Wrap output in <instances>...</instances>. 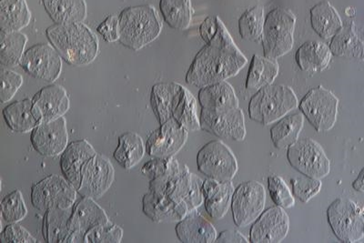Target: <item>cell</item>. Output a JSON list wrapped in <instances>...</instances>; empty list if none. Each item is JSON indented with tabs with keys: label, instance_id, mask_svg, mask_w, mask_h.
<instances>
[{
	"label": "cell",
	"instance_id": "cell-1",
	"mask_svg": "<svg viewBox=\"0 0 364 243\" xmlns=\"http://www.w3.org/2000/svg\"><path fill=\"white\" fill-rule=\"evenodd\" d=\"M203 185L186 165L181 168L171 158L167 171L151 180L149 193L143 197V212L158 223L181 222L203 204Z\"/></svg>",
	"mask_w": 364,
	"mask_h": 243
},
{
	"label": "cell",
	"instance_id": "cell-2",
	"mask_svg": "<svg viewBox=\"0 0 364 243\" xmlns=\"http://www.w3.org/2000/svg\"><path fill=\"white\" fill-rule=\"evenodd\" d=\"M217 21L215 37L201 48L187 72L186 82L200 89L236 76L247 64L225 25L219 17Z\"/></svg>",
	"mask_w": 364,
	"mask_h": 243
},
{
	"label": "cell",
	"instance_id": "cell-3",
	"mask_svg": "<svg viewBox=\"0 0 364 243\" xmlns=\"http://www.w3.org/2000/svg\"><path fill=\"white\" fill-rule=\"evenodd\" d=\"M46 35L60 57L71 66H87L99 54V38L83 22L50 26Z\"/></svg>",
	"mask_w": 364,
	"mask_h": 243
},
{
	"label": "cell",
	"instance_id": "cell-4",
	"mask_svg": "<svg viewBox=\"0 0 364 243\" xmlns=\"http://www.w3.org/2000/svg\"><path fill=\"white\" fill-rule=\"evenodd\" d=\"M151 102L159 124L175 119L188 132L201 129L196 99L181 84H156L152 87Z\"/></svg>",
	"mask_w": 364,
	"mask_h": 243
},
{
	"label": "cell",
	"instance_id": "cell-5",
	"mask_svg": "<svg viewBox=\"0 0 364 243\" xmlns=\"http://www.w3.org/2000/svg\"><path fill=\"white\" fill-rule=\"evenodd\" d=\"M162 22L154 6L141 5L123 9L119 16V42L138 51L157 40Z\"/></svg>",
	"mask_w": 364,
	"mask_h": 243
},
{
	"label": "cell",
	"instance_id": "cell-6",
	"mask_svg": "<svg viewBox=\"0 0 364 243\" xmlns=\"http://www.w3.org/2000/svg\"><path fill=\"white\" fill-rule=\"evenodd\" d=\"M297 97L290 87L269 85L258 90L250 99V118L262 125H269L297 108Z\"/></svg>",
	"mask_w": 364,
	"mask_h": 243
},
{
	"label": "cell",
	"instance_id": "cell-7",
	"mask_svg": "<svg viewBox=\"0 0 364 243\" xmlns=\"http://www.w3.org/2000/svg\"><path fill=\"white\" fill-rule=\"evenodd\" d=\"M295 23L294 13L287 9L277 8L269 13L262 38L265 57L277 60L290 53L294 47Z\"/></svg>",
	"mask_w": 364,
	"mask_h": 243
},
{
	"label": "cell",
	"instance_id": "cell-8",
	"mask_svg": "<svg viewBox=\"0 0 364 243\" xmlns=\"http://www.w3.org/2000/svg\"><path fill=\"white\" fill-rule=\"evenodd\" d=\"M77 191L65 177L50 175L31 187V203L41 212L68 210L76 202Z\"/></svg>",
	"mask_w": 364,
	"mask_h": 243
},
{
	"label": "cell",
	"instance_id": "cell-9",
	"mask_svg": "<svg viewBox=\"0 0 364 243\" xmlns=\"http://www.w3.org/2000/svg\"><path fill=\"white\" fill-rule=\"evenodd\" d=\"M287 158L291 166L304 176L323 179L330 173L331 161L323 147L313 139H298L289 146Z\"/></svg>",
	"mask_w": 364,
	"mask_h": 243
},
{
	"label": "cell",
	"instance_id": "cell-10",
	"mask_svg": "<svg viewBox=\"0 0 364 243\" xmlns=\"http://www.w3.org/2000/svg\"><path fill=\"white\" fill-rule=\"evenodd\" d=\"M338 105L337 97L329 90L318 86L304 96L299 108L318 132H325L336 125Z\"/></svg>",
	"mask_w": 364,
	"mask_h": 243
},
{
	"label": "cell",
	"instance_id": "cell-11",
	"mask_svg": "<svg viewBox=\"0 0 364 243\" xmlns=\"http://www.w3.org/2000/svg\"><path fill=\"white\" fill-rule=\"evenodd\" d=\"M198 168L208 178L218 181L232 180L238 171L233 152L222 141H213L198 152Z\"/></svg>",
	"mask_w": 364,
	"mask_h": 243
},
{
	"label": "cell",
	"instance_id": "cell-12",
	"mask_svg": "<svg viewBox=\"0 0 364 243\" xmlns=\"http://www.w3.org/2000/svg\"><path fill=\"white\" fill-rule=\"evenodd\" d=\"M327 217L331 230L340 241L355 242L363 237V215L352 200H334L327 210Z\"/></svg>",
	"mask_w": 364,
	"mask_h": 243
},
{
	"label": "cell",
	"instance_id": "cell-13",
	"mask_svg": "<svg viewBox=\"0 0 364 243\" xmlns=\"http://www.w3.org/2000/svg\"><path fill=\"white\" fill-rule=\"evenodd\" d=\"M266 193L262 184L255 180L240 184L234 191L232 210L234 223L239 228L252 225L264 210Z\"/></svg>",
	"mask_w": 364,
	"mask_h": 243
},
{
	"label": "cell",
	"instance_id": "cell-14",
	"mask_svg": "<svg viewBox=\"0 0 364 243\" xmlns=\"http://www.w3.org/2000/svg\"><path fill=\"white\" fill-rule=\"evenodd\" d=\"M21 66L31 77L54 83L63 71V58L48 44L34 45L25 51Z\"/></svg>",
	"mask_w": 364,
	"mask_h": 243
},
{
	"label": "cell",
	"instance_id": "cell-15",
	"mask_svg": "<svg viewBox=\"0 0 364 243\" xmlns=\"http://www.w3.org/2000/svg\"><path fill=\"white\" fill-rule=\"evenodd\" d=\"M114 179L115 170L112 162L108 158L97 153L84 168L77 193L81 197L100 199L112 187Z\"/></svg>",
	"mask_w": 364,
	"mask_h": 243
},
{
	"label": "cell",
	"instance_id": "cell-16",
	"mask_svg": "<svg viewBox=\"0 0 364 243\" xmlns=\"http://www.w3.org/2000/svg\"><path fill=\"white\" fill-rule=\"evenodd\" d=\"M200 128L223 139L242 141L246 137L245 115L240 108L215 113L201 109Z\"/></svg>",
	"mask_w": 364,
	"mask_h": 243
},
{
	"label": "cell",
	"instance_id": "cell-17",
	"mask_svg": "<svg viewBox=\"0 0 364 243\" xmlns=\"http://www.w3.org/2000/svg\"><path fill=\"white\" fill-rule=\"evenodd\" d=\"M188 134L175 119H170L149 135L146 150L154 158H173L186 144Z\"/></svg>",
	"mask_w": 364,
	"mask_h": 243
},
{
	"label": "cell",
	"instance_id": "cell-18",
	"mask_svg": "<svg viewBox=\"0 0 364 243\" xmlns=\"http://www.w3.org/2000/svg\"><path fill=\"white\" fill-rule=\"evenodd\" d=\"M34 150L44 157H57L68 147L67 121L64 117L48 122H42L31 131Z\"/></svg>",
	"mask_w": 364,
	"mask_h": 243
},
{
	"label": "cell",
	"instance_id": "cell-19",
	"mask_svg": "<svg viewBox=\"0 0 364 243\" xmlns=\"http://www.w3.org/2000/svg\"><path fill=\"white\" fill-rule=\"evenodd\" d=\"M110 220L102 207L90 197H81L73 207L70 217L71 236L68 242H85V235L90 230L99 225H109Z\"/></svg>",
	"mask_w": 364,
	"mask_h": 243
},
{
	"label": "cell",
	"instance_id": "cell-20",
	"mask_svg": "<svg viewBox=\"0 0 364 243\" xmlns=\"http://www.w3.org/2000/svg\"><path fill=\"white\" fill-rule=\"evenodd\" d=\"M290 229V219L284 208L276 205L265 210L253 222L250 241L252 243H277L286 238Z\"/></svg>",
	"mask_w": 364,
	"mask_h": 243
},
{
	"label": "cell",
	"instance_id": "cell-21",
	"mask_svg": "<svg viewBox=\"0 0 364 243\" xmlns=\"http://www.w3.org/2000/svg\"><path fill=\"white\" fill-rule=\"evenodd\" d=\"M97 152L92 145L86 139H80L71 142L66 150L61 154L60 168L63 176L68 183L73 184L75 189H79L82 173L87 162L92 158Z\"/></svg>",
	"mask_w": 364,
	"mask_h": 243
},
{
	"label": "cell",
	"instance_id": "cell-22",
	"mask_svg": "<svg viewBox=\"0 0 364 243\" xmlns=\"http://www.w3.org/2000/svg\"><path fill=\"white\" fill-rule=\"evenodd\" d=\"M32 102L34 108L41 116L42 122L61 118L70 108V100L66 90L57 84L42 87L40 92L35 94Z\"/></svg>",
	"mask_w": 364,
	"mask_h": 243
},
{
	"label": "cell",
	"instance_id": "cell-23",
	"mask_svg": "<svg viewBox=\"0 0 364 243\" xmlns=\"http://www.w3.org/2000/svg\"><path fill=\"white\" fill-rule=\"evenodd\" d=\"M334 56L364 60V27L354 22L343 24L330 43Z\"/></svg>",
	"mask_w": 364,
	"mask_h": 243
},
{
	"label": "cell",
	"instance_id": "cell-24",
	"mask_svg": "<svg viewBox=\"0 0 364 243\" xmlns=\"http://www.w3.org/2000/svg\"><path fill=\"white\" fill-rule=\"evenodd\" d=\"M234 191L232 180L218 181L208 178L203 181L205 210L210 218L218 220L226 215L232 206Z\"/></svg>",
	"mask_w": 364,
	"mask_h": 243
},
{
	"label": "cell",
	"instance_id": "cell-25",
	"mask_svg": "<svg viewBox=\"0 0 364 243\" xmlns=\"http://www.w3.org/2000/svg\"><path fill=\"white\" fill-rule=\"evenodd\" d=\"M8 127L18 134L32 131L42 123V118L31 99L18 100L6 106L2 112Z\"/></svg>",
	"mask_w": 364,
	"mask_h": 243
},
{
	"label": "cell",
	"instance_id": "cell-26",
	"mask_svg": "<svg viewBox=\"0 0 364 243\" xmlns=\"http://www.w3.org/2000/svg\"><path fill=\"white\" fill-rule=\"evenodd\" d=\"M176 233L183 243H210L217 239L215 228L196 210L178 222Z\"/></svg>",
	"mask_w": 364,
	"mask_h": 243
},
{
	"label": "cell",
	"instance_id": "cell-27",
	"mask_svg": "<svg viewBox=\"0 0 364 243\" xmlns=\"http://www.w3.org/2000/svg\"><path fill=\"white\" fill-rule=\"evenodd\" d=\"M199 102L201 109L215 113L239 108V99L236 93L227 81L201 87Z\"/></svg>",
	"mask_w": 364,
	"mask_h": 243
},
{
	"label": "cell",
	"instance_id": "cell-28",
	"mask_svg": "<svg viewBox=\"0 0 364 243\" xmlns=\"http://www.w3.org/2000/svg\"><path fill=\"white\" fill-rule=\"evenodd\" d=\"M331 57L330 46L320 41H308L298 48L295 60L304 72L316 73L329 66Z\"/></svg>",
	"mask_w": 364,
	"mask_h": 243
},
{
	"label": "cell",
	"instance_id": "cell-29",
	"mask_svg": "<svg viewBox=\"0 0 364 243\" xmlns=\"http://www.w3.org/2000/svg\"><path fill=\"white\" fill-rule=\"evenodd\" d=\"M31 19L26 0H0V31L4 33L19 32Z\"/></svg>",
	"mask_w": 364,
	"mask_h": 243
},
{
	"label": "cell",
	"instance_id": "cell-30",
	"mask_svg": "<svg viewBox=\"0 0 364 243\" xmlns=\"http://www.w3.org/2000/svg\"><path fill=\"white\" fill-rule=\"evenodd\" d=\"M311 24L323 40L333 38L343 28L340 15L330 2L321 1L311 9Z\"/></svg>",
	"mask_w": 364,
	"mask_h": 243
},
{
	"label": "cell",
	"instance_id": "cell-31",
	"mask_svg": "<svg viewBox=\"0 0 364 243\" xmlns=\"http://www.w3.org/2000/svg\"><path fill=\"white\" fill-rule=\"evenodd\" d=\"M44 8L56 24L83 22L87 17L85 0H42Z\"/></svg>",
	"mask_w": 364,
	"mask_h": 243
},
{
	"label": "cell",
	"instance_id": "cell-32",
	"mask_svg": "<svg viewBox=\"0 0 364 243\" xmlns=\"http://www.w3.org/2000/svg\"><path fill=\"white\" fill-rule=\"evenodd\" d=\"M277 60L255 55L250 63L246 80V89L258 90L272 85L279 74Z\"/></svg>",
	"mask_w": 364,
	"mask_h": 243
},
{
	"label": "cell",
	"instance_id": "cell-33",
	"mask_svg": "<svg viewBox=\"0 0 364 243\" xmlns=\"http://www.w3.org/2000/svg\"><path fill=\"white\" fill-rule=\"evenodd\" d=\"M146 146L142 138L136 132H127L119 136V145L113 157L125 170H131L144 158Z\"/></svg>",
	"mask_w": 364,
	"mask_h": 243
},
{
	"label": "cell",
	"instance_id": "cell-34",
	"mask_svg": "<svg viewBox=\"0 0 364 243\" xmlns=\"http://www.w3.org/2000/svg\"><path fill=\"white\" fill-rule=\"evenodd\" d=\"M71 215L73 208L53 209L45 212L42 232L46 242H68L71 236Z\"/></svg>",
	"mask_w": 364,
	"mask_h": 243
},
{
	"label": "cell",
	"instance_id": "cell-35",
	"mask_svg": "<svg viewBox=\"0 0 364 243\" xmlns=\"http://www.w3.org/2000/svg\"><path fill=\"white\" fill-rule=\"evenodd\" d=\"M304 124V117L301 113L284 116L271 129L273 145L279 150L288 148L299 139Z\"/></svg>",
	"mask_w": 364,
	"mask_h": 243
},
{
	"label": "cell",
	"instance_id": "cell-36",
	"mask_svg": "<svg viewBox=\"0 0 364 243\" xmlns=\"http://www.w3.org/2000/svg\"><path fill=\"white\" fill-rule=\"evenodd\" d=\"M159 9L171 28L184 31L190 27L193 14L191 0H161Z\"/></svg>",
	"mask_w": 364,
	"mask_h": 243
},
{
	"label": "cell",
	"instance_id": "cell-37",
	"mask_svg": "<svg viewBox=\"0 0 364 243\" xmlns=\"http://www.w3.org/2000/svg\"><path fill=\"white\" fill-rule=\"evenodd\" d=\"M0 64L2 68L11 69L21 64L23 55L25 53L27 36L19 32L4 33L0 32Z\"/></svg>",
	"mask_w": 364,
	"mask_h": 243
},
{
	"label": "cell",
	"instance_id": "cell-38",
	"mask_svg": "<svg viewBox=\"0 0 364 243\" xmlns=\"http://www.w3.org/2000/svg\"><path fill=\"white\" fill-rule=\"evenodd\" d=\"M264 22V11L261 6L248 9L239 19L240 37L247 41H262Z\"/></svg>",
	"mask_w": 364,
	"mask_h": 243
},
{
	"label": "cell",
	"instance_id": "cell-39",
	"mask_svg": "<svg viewBox=\"0 0 364 243\" xmlns=\"http://www.w3.org/2000/svg\"><path fill=\"white\" fill-rule=\"evenodd\" d=\"M1 215L2 218L9 223L18 222L26 218L28 215V209L21 190H13L12 193L3 198Z\"/></svg>",
	"mask_w": 364,
	"mask_h": 243
},
{
	"label": "cell",
	"instance_id": "cell-40",
	"mask_svg": "<svg viewBox=\"0 0 364 243\" xmlns=\"http://www.w3.org/2000/svg\"><path fill=\"white\" fill-rule=\"evenodd\" d=\"M268 189L273 202L284 209H290L294 205V196L282 178L272 175L268 178Z\"/></svg>",
	"mask_w": 364,
	"mask_h": 243
},
{
	"label": "cell",
	"instance_id": "cell-41",
	"mask_svg": "<svg viewBox=\"0 0 364 243\" xmlns=\"http://www.w3.org/2000/svg\"><path fill=\"white\" fill-rule=\"evenodd\" d=\"M123 238L122 227L109 225H99L90 230L85 235V242L92 243H119Z\"/></svg>",
	"mask_w": 364,
	"mask_h": 243
},
{
	"label": "cell",
	"instance_id": "cell-42",
	"mask_svg": "<svg viewBox=\"0 0 364 243\" xmlns=\"http://www.w3.org/2000/svg\"><path fill=\"white\" fill-rule=\"evenodd\" d=\"M291 183L294 197L304 203L316 196L321 188V180L307 176L295 178L291 180Z\"/></svg>",
	"mask_w": 364,
	"mask_h": 243
},
{
	"label": "cell",
	"instance_id": "cell-43",
	"mask_svg": "<svg viewBox=\"0 0 364 243\" xmlns=\"http://www.w3.org/2000/svg\"><path fill=\"white\" fill-rule=\"evenodd\" d=\"M0 77H1L0 100H1V103H6L11 100L18 90L21 89L23 77L21 74L6 69V68H2Z\"/></svg>",
	"mask_w": 364,
	"mask_h": 243
},
{
	"label": "cell",
	"instance_id": "cell-44",
	"mask_svg": "<svg viewBox=\"0 0 364 243\" xmlns=\"http://www.w3.org/2000/svg\"><path fill=\"white\" fill-rule=\"evenodd\" d=\"M0 242L36 243L38 242L31 233L18 222L9 223L0 235Z\"/></svg>",
	"mask_w": 364,
	"mask_h": 243
},
{
	"label": "cell",
	"instance_id": "cell-45",
	"mask_svg": "<svg viewBox=\"0 0 364 243\" xmlns=\"http://www.w3.org/2000/svg\"><path fill=\"white\" fill-rule=\"evenodd\" d=\"M97 31L102 36L107 42H116L119 40V16L109 15L97 26Z\"/></svg>",
	"mask_w": 364,
	"mask_h": 243
},
{
	"label": "cell",
	"instance_id": "cell-46",
	"mask_svg": "<svg viewBox=\"0 0 364 243\" xmlns=\"http://www.w3.org/2000/svg\"><path fill=\"white\" fill-rule=\"evenodd\" d=\"M170 160L171 158H154V160L149 161L147 163L143 165L141 173L147 176L149 180L156 179V178L161 176L167 171Z\"/></svg>",
	"mask_w": 364,
	"mask_h": 243
},
{
	"label": "cell",
	"instance_id": "cell-47",
	"mask_svg": "<svg viewBox=\"0 0 364 243\" xmlns=\"http://www.w3.org/2000/svg\"><path fill=\"white\" fill-rule=\"evenodd\" d=\"M218 31L217 17H208L200 27V35L205 43H209L213 40Z\"/></svg>",
	"mask_w": 364,
	"mask_h": 243
},
{
	"label": "cell",
	"instance_id": "cell-48",
	"mask_svg": "<svg viewBox=\"0 0 364 243\" xmlns=\"http://www.w3.org/2000/svg\"><path fill=\"white\" fill-rule=\"evenodd\" d=\"M215 242H249L245 236L242 234L237 230H227L220 233L218 236Z\"/></svg>",
	"mask_w": 364,
	"mask_h": 243
},
{
	"label": "cell",
	"instance_id": "cell-49",
	"mask_svg": "<svg viewBox=\"0 0 364 243\" xmlns=\"http://www.w3.org/2000/svg\"><path fill=\"white\" fill-rule=\"evenodd\" d=\"M353 188L360 193H364V168L357 177V179L353 181Z\"/></svg>",
	"mask_w": 364,
	"mask_h": 243
}]
</instances>
